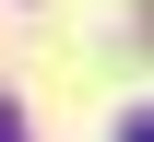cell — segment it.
<instances>
[{
  "instance_id": "obj_1",
  "label": "cell",
  "mask_w": 154,
  "mask_h": 142,
  "mask_svg": "<svg viewBox=\"0 0 154 142\" xmlns=\"http://www.w3.org/2000/svg\"><path fill=\"white\" fill-rule=\"evenodd\" d=\"M0 142H12V130H0Z\"/></svg>"
}]
</instances>
